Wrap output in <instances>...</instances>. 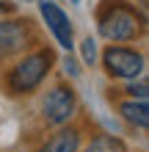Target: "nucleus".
Wrapping results in <instances>:
<instances>
[{
	"label": "nucleus",
	"instance_id": "13",
	"mask_svg": "<svg viewBox=\"0 0 149 152\" xmlns=\"http://www.w3.org/2000/svg\"><path fill=\"white\" fill-rule=\"evenodd\" d=\"M8 11H11V6H8V3H6V0H0V17H6Z\"/></svg>",
	"mask_w": 149,
	"mask_h": 152
},
{
	"label": "nucleus",
	"instance_id": "4",
	"mask_svg": "<svg viewBox=\"0 0 149 152\" xmlns=\"http://www.w3.org/2000/svg\"><path fill=\"white\" fill-rule=\"evenodd\" d=\"M77 111V97L69 86H52L47 97L41 100V119L50 127H61L75 116Z\"/></svg>",
	"mask_w": 149,
	"mask_h": 152
},
{
	"label": "nucleus",
	"instance_id": "11",
	"mask_svg": "<svg viewBox=\"0 0 149 152\" xmlns=\"http://www.w3.org/2000/svg\"><path fill=\"white\" fill-rule=\"evenodd\" d=\"M124 91L130 94V97H135V100H146V94H149V86H146V80H144V75H141V80H130V83L124 86Z\"/></svg>",
	"mask_w": 149,
	"mask_h": 152
},
{
	"label": "nucleus",
	"instance_id": "8",
	"mask_svg": "<svg viewBox=\"0 0 149 152\" xmlns=\"http://www.w3.org/2000/svg\"><path fill=\"white\" fill-rule=\"evenodd\" d=\"M80 149V130L77 127H64L55 136L47 138V144L39 152H77Z\"/></svg>",
	"mask_w": 149,
	"mask_h": 152
},
{
	"label": "nucleus",
	"instance_id": "12",
	"mask_svg": "<svg viewBox=\"0 0 149 152\" xmlns=\"http://www.w3.org/2000/svg\"><path fill=\"white\" fill-rule=\"evenodd\" d=\"M64 72L72 75V77H77V75H80V69H77V64H75L72 58H66V61H64Z\"/></svg>",
	"mask_w": 149,
	"mask_h": 152
},
{
	"label": "nucleus",
	"instance_id": "1",
	"mask_svg": "<svg viewBox=\"0 0 149 152\" xmlns=\"http://www.w3.org/2000/svg\"><path fill=\"white\" fill-rule=\"evenodd\" d=\"M100 36L108 42H133L144 33V17L124 0H102L97 11Z\"/></svg>",
	"mask_w": 149,
	"mask_h": 152
},
{
	"label": "nucleus",
	"instance_id": "10",
	"mask_svg": "<svg viewBox=\"0 0 149 152\" xmlns=\"http://www.w3.org/2000/svg\"><path fill=\"white\" fill-rule=\"evenodd\" d=\"M80 56H83V61H86L89 66H94V64H97V58H100V50H97V42H94L91 36L80 42Z\"/></svg>",
	"mask_w": 149,
	"mask_h": 152
},
{
	"label": "nucleus",
	"instance_id": "6",
	"mask_svg": "<svg viewBox=\"0 0 149 152\" xmlns=\"http://www.w3.org/2000/svg\"><path fill=\"white\" fill-rule=\"evenodd\" d=\"M31 39V31H28V22L22 20H6L0 22V61L17 56V53L25 50V44Z\"/></svg>",
	"mask_w": 149,
	"mask_h": 152
},
{
	"label": "nucleus",
	"instance_id": "9",
	"mask_svg": "<svg viewBox=\"0 0 149 152\" xmlns=\"http://www.w3.org/2000/svg\"><path fill=\"white\" fill-rule=\"evenodd\" d=\"M86 152H127V147L116 136H97V138H91V144L86 147Z\"/></svg>",
	"mask_w": 149,
	"mask_h": 152
},
{
	"label": "nucleus",
	"instance_id": "5",
	"mask_svg": "<svg viewBox=\"0 0 149 152\" xmlns=\"http://www.w3.org/2000/svg\"><path fill=\"white\" fill-rule=\"evenodd\" d=\"M39 11H41V20L47 22V31L55 36L58 47H64L69 53L75 47V33H72V22H69L66 11L52 0H39Z\"/></svg>",
	"mask_w": 149,
	"mask_h": 152
},
{
	"label": "nucleus",
	"instance_id": "2",
	"mask_svg": "<svg viewBox=\"0 0 149 152\" xmlns=\"http://www.w3.org/2000/svg\"><path fill=\"white\" fill-rule=\"evenodd\" d=\"M50 66H52V53L50 50H36V53H31V56H25L20 64L8 72V88H11L14 94L33 91V88L47 77Z\"/></svg>",
	"mask_w": 149,
	"mask_h": 152
},
{
	"label": "nucleus",
	"instance_id": "3",
	"mask_svg": "<svg viewBox=\"0 0 149 152\" xmlns=\"http://www.w3.org/2000/svg\"><path fill=\"white\" fill-rule=\"evenodd\" d=\"M102 66L110 77H121V80H135L144 75L146 69V58L133 47H105L102 53Z\"/></svg>",
	"mask_w": 149,
	"mask_h": 152
},
{
	"label": "nucleus",
	"instance_id": "7",
	"mask_svg": "<svg viewBox=\"0 0 149 152\" xmlns=\"http://www.w3.org/2000/svg\"><path fill=\"white\" fill-rule=\"evenodd\" d=\"M119 113H121V119H124L127 124H133V127H138V130L149 127V105H146V100L130 97V100H124L119 105Z\"/></svg>",
	"mask_w": 149,
	"mask_h": 152
}]
</instances>
